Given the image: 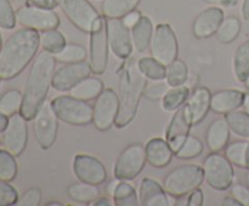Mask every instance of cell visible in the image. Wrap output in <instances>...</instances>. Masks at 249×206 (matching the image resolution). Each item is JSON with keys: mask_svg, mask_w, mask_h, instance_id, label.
<instances>
[{"mask_svg": "<svg viewBox=\"0 0 249 206\" xmlns=\"http://www.w3.org/2000/svg\"><path fill=\"white\" fill-rule=\"evenodd\" d=\"M40 46V33L36 29H18L7 38L0 51V79L11 80L31 63Z\"/></svg>", "mask_w": 249, "mask_h": 206, "instance_id": "1", "label": "cell"}, {"mask_svg": "<svg viewBox=\"0 0 249 206\" xmlns=\"http://www.w3.org/2000/svg\"><path fill=\"white\" fill-rule=\"evenodd\" d=\"M56 58L46 51H41L34 60L26 80L21 111L27 121L33 120L41 104L46 101L50 86H53Z\"/></svg>", "mask_w": 249, "mask_h": 206, "instance_id": "2", "label": "cell"}, {"mask_svg": "<svg viewBox=\"0 0 249 206\" xmlns=\"http://www.w3.org/2000/svg\"><path fill=\"white\" fill-rule=\"evenodd\" d=\"M146 81L138 61L130 57L124 60L119 70V111L114 123L118 128L128 126L136 116Z\"/></svg>", "mask_w": 249, "mask_h": 206, "instance_id": "3", "label": "cell"}, {"mask_svg": "<svg viewBox=\"0 0 249 206\" xmlns=\"http://www.w3.org/2000/svg\"><path fill=\"white\" fill-rule=\"evenodd\" d=\"M204 182L203 167L196 164H185L177 167L165 176L163 187L169 195L174 198L189 195L199 188Z\"/></svg>", "mask_w": 249, "mask_h": 206, "instance_id": "4", "label": "cell"}, {"mask_svg": "<svg viewBox=\"0 0 249 206\" xmlns=\"http://www.w3.org/2000/svg\"><path fill=\"white\" fill-rule=\"evenodd\" d=\"M204 182L211 188L223 191L230 188L233 184L235 170L232 162L226 155L219 152H212L203 162Z\"/></svg>", "mask_w": 249, "mask_h": 206, "instance_id": "5", "label": "cell"}, {"mask_svg": "<svg viewBox=\"0 0 249 206\" xmlns=\"http://www.w3.org/2000/svg\"><path fill=\"white\" fill-rule=\"evenodd\" d=\"M58 120L75 126L92 123V106L73 96H57L51 101Z\"/></svg>", "mask_w": 249, "mask_h": 206, "instance_id": "6", "label": "cell"}, {"mask_svg": "<svg viewBox=\"0 0 249 206\" xmlns=\"http://www.w3.org/2000/svg\"><path fill=\"white\" fill-rule=\"evenodd\" d=\"M89 63L92 74L101 75L106 72L108 64V35H107V18L100 16L90 31Z\"/></svg>", "mask_w": 249, "mask_h": 206, "instance_id": "7", "label": "cell"}, {"mask_svg": "<svg viewBox=\"0 0 249 206\" xmlns=\"http://www.w3.org/2000/svg\"><path fill=\"white\" fill-rule=\"evenodd\" d=\"M145 147L141 143H134L122 150L113 166V174L121 181H130L138 177L145 167Z\"/></svg>", "mask_w": 249, "mask_h": 206, "instance_id": "8", "label": "cell"}, {"mask_svg": "<svg viewBox=\"0 0 249 206\" xmlns=\"http://www.w3.org/2000/svg\"><path fill=\"white\" fill-rule=\"evenodd\" d=\"M34 136L39 147L50 149L56 142L58 132V118L53 108L51 101H45L33 119Z\"/></svg>", "mask_w": 249, "mask_h": 206, "instance_id": "9", "label": "cell"}, {"mask_svg": "<svg viewBox=\"0 0 249 206\" xmlns=\"http://www.w3.org/2000/svg\"><path fill=\"white\" fill-rule=\"evenodd\" d=\"M151 55L164 65L170 64L178 58L179 44L177 34L172 26L168 23H160L156 26L151 41Z\"/></svg>", "mask_w": 249, "mask_h": 206, "instance_id": "10", "label": "cell"}, {"mask_svg": "<svg viewBox=\"0 0 249 206\" xmlns=\"http://www.w3.org/2000/svg\"><path fill=\"white\" fill-rule=\"evenodd\" d=\"M119 111V97L113 89H104L92 106V124L99 131H107L114 125Z\"/></svg>", "mask_w": 249, "mask_h": 206, "instance_id": "11", "label": "cell"}, {"mask_svg": "<svg viewBox=\"0 0 249 206\" xmlns=\"http://www.w3.org/2000/svg\"><path fill=\"white\" fill-rule=\"evenodd\" d=\"M57 2L71 23L84 33H90L100 17L89 0H57Z\"/></svg>", "mask_w": 249, "mask_h": 206, "instance_id": "12", "label": "cell"}, {"mask_svg": "<svg viewBox=\"0 0 249 206\" xmlns=\"http://www.w3.org/2000/svg\"><path fill=\"white\" fill-rule=\"evenodd\" d=\"M16 21L26 28L36 29L38 32L56 29L60 24L58 15L53 10L39 9L27 5L17 10Z\"/></svg>", "mask_w": 249, "mask_h": 206, "instance_id": "13", "label": "cell"}, {"mask_svg": "<svg viewBox=\"0 0 249 206\" xmlns=\"http://www.w3.org/2000/svg\"><path fill=\"white\" fill-rule=\"evenodd\" d=\"M28 142V126L27 120L21 113L10 116L9 125L2 132L1 144L4 149L15 157H19L24 152Z\"/></svg>", "mask_w": 249, "mask_h": 206, "instance_id": "14", "label": "cell"}, {"mask_svg": "<svg viewBox=\"0 0 249 206\" xmlns=\"http://www.w3.org/2000/svg\"><path fill=\"white\" fill-rule=\"evenodd\" d=\"M107 35L112 53L121 60H126L133 53V39L130 28L122 18H107Z\"/></svg>", "mask_w": 249, "mask_h": 206, "instance_id": "15", "label": "cell"}, {"mask_svg": "<svg viewBox=\"0 0 249 206\" xmlns=\"http://www.w3.org/2000/svg\"><path fill=\"white\" fill-rule=\"evenodd\" d=\"M73 172L79 181L87 183L100 184L107 181V171L102 161L97 158L87 154H78L73 159Z\"/></svg>", "mask_w": 249, "mask_h": 206, "instance_id": "16", "label": "cell"}, {"mask_svg": "<svg viewBox=\"0 0 249 206\" xmlns=\"http://www.w3.org/2000/svg\"><path fill=\"white\" fill-rule=\"evenodd\" d=\"M90 63L82 62L65 63L62 67L57 68L53 73V87L57 91H70L78 82L91 74Z\"/></svg>", "mask_w": 249, "mask_h": 206, "instance_id": "17", "label": "cell"}, {"mask_svg": "<svg viewBox=\"0 0 249 206\" xmlns=\"http://www.w3.org/2000/svg\"><path fill=\"white\" fill-rule=\"evenodd\" d=\"M191 126V115H190L187 103H185L178 111H175L174 115H173L172 120L167 127V132H165V140L172 147L174 154L180 149V147L184 144L186 138L190 136Z\"/></svg>", "mask_w": 249, "mask_h": 206, "instance_id": "18", "label": "cell"}, {"mask_svg": "<svg viewBox=\"0 0 249 206\" xmlns=\"http://www.w3.org/2000/svg\"><path fill=\"white\" fill-rule=\"evenodd\" d=\"M225 18L224 11L218 6H212L199 12L192 24V33L197 39H207L215 35L221 22Z\"/></svg>", "mask_w": 249, "mask_h": 206, "instance_id": "19", "label": "cell"}, {"mask_svg": "<svg viewBox=\"0 0 249 206\" xmlns=\"http://www.w3.org/2000/svg\"><path fill=\"white\" fill-rule=\"evenodd\" d=\"M246 92L237 89H225L212 95L211 111L215 114L226 115L243 106Z\"/></svg>", "mask_w": 249, "mask_h": 206, "instance_id": "20", "label": "cell"}, {"mask_svg": "<svg viewBox=\"0 0 249 206\" xmlns=\"http://www.w3.org/2000/svg\"><path fill=\"white\" fill-rule=\"evenodd\" d=\"M139 204L142 206H168L169 199L164 187L156 179L146 177L139 186Z\"/></svg>", "mask_w": 249, "mask_h": 206, "instance_id": "21", "label": "cell"}, {"mask_svg": "<svg viewBox=\"0 0 249 206\" xmlns=\"http://www.w3.org/2000/svg\"><path fill=\"white\" fill-rule=\"evenodd\" d=\"M145 152L148 164L157 169H163V167L168 166L175 155L167 140H163L160 137L151 138L146 143Z\"/></svg>", "mask_w": 249, "mask_h": 206, "instance_id": "22", "label": "cell"}, {"mask_svg": "<svg viewBox=\"0 0 249 206\" xmlns=\"http://www.w3.org/2000/svg\"><path fill=\"white\" fill-rule=\"evenodd\" d=\"M211 99L212 92L208 87L198 86L191 92L187 101V107L191 115L192 125H197L203 121L211 111Z\"/></svg>", "mask_w": 249, "mask_h": 206, "instance_id": "23", "label": "cell"}, {"mask_svg": "<svg viewBox=\"0 0 249 206\" xmlns=\"http://www.w3.org/2000/svg\"><path fill=\"white\" fill-rule=\"evenodd\" d=\"M230 127L224 118H218L209 125L206 133V143L211 152H221L228 147L230 141Z\"/></svg>", "mask_w": 249, "mask_h": 206, "instance_id": "24", "label": "cell"}, {"mask_svg": "<svg viewBox=\"0 0 249 206\" xmlns=\"http://www.w3.org/2000/svg\"><path fill=\"white\" fill-rule=\"evenodd\" d=\"M131 31V39H133V45L138 52H145L151 45L152 41L153 32V23L147 16H141L138 23L130 29Z\"/></svg>", "mask_w": 249, "mask_h": 206, "instance_id": "25", "label": "cell"}, {"mask_svg": "<svg viewBox=\"0 0 249 206\" xmlns=\"http://www.w3.org/2000/svg\"><path fill=\"white\" fill-rule=\"evenodd\" d=\"M66 193L72 200L83 205L92 204L100 198V189L97 188V186L82 181L70 184Z\"/></svg>", "mask_w": 249, "mask_h": 206, "instance_id": "26", "label": "cell"}, {"mask_svg": "<svg viewBox=\"0 0 249 206\" xmlns=\"http://www.w3.org/2000/svg\"><path fill=\"white\" fill-rule=\"evenodd\" d=\"M102 91H104V82L96 77H88L72 87L70 90V95L83 101H91L96 99Z\"/></svg>", "mask_w": 249, "mask_h": 206, "instance_id": "27", "label": "cell"}, {"mask_svg": "<svg viewBox=\"0 0 249 206\" xmlns=\"http://www.w3.org/2000/svg\"><path fill=\"white\" fill-rule=\"evenodd\" d=\"M190 95H191V89L185 84L170 87L162 98V108L168 111H178L180 107L187 103Z\"/></svg>", "mask_w": 249, "mask_h": 206, "instance_id": "28", "label": "cell"}, {"mask_svg": "<svg viewBox=\"0 0 249 206\" xmlns=\"http://www.w3.org/2000/svg\"><path fill=\"white\" fill-rule=\"evenodd\" d=\"M141 0H104L102 15L106 18H123L126 14L135 10Z\"/></svg>", "mask_w": 249, "mask_h": 206, "instance_id": "29", "label": "cell"}, {"mask_svg": "<svg viewBox=\"0 0 249 206\" xmlns=\"http://www.w3.org/2000/svg\"><path fill=\"white\" fill-rule=\"evenodd\" d=\"M232 63L236 79L245 82L249 75V40L237 46L233 53Z\"/></svg>", "mask_w": 249, "mask_h": 206, "instance_id": "30", "label": "cell"}, {"mask_svg": "<svg viewBox=\"0 0 249 206\" xmlns=\"http://www.w3.org/2000/svg\"><path fill=\"white\" fill-rule=\"evenodd\" d=\"M225 155L232 165L249 170V141H237L229 144L225 148Z\"/></svg>", "mask_w": 249, "mask_h": 206, "instance_id": "31", "label": "cell"}, {"mask_svg": "<svg viewBox=\"0 0 249 206\" xmlns=\"http://www.w3.org/2000/svg\"><path fill=\"white\" fill-rule=\"evenodd\" d=\"M117 206H136L139 204V195L135 188L126 181H121L117 183L116 189L111 196Z\"/></svg>", "mask_w": 249, "mask_h": 206, "instance_id": "32", "label": "cell"}, {"mask_svg": "<svg viewBox=\"0 0 249 206\" xmlns=\"http://www.w3.org/2000/svg\"><path fill=\"white\" fill-rule=\"evenodd\" d=\"M241 33V22L237 17H226L221 22L215 33V38L221 44H231L238 38Z\"/></svg>", "mask_w": 249, "mask_h": 206, "instance_id": "33", "label": "cell"}, {"mask_svg": "<svg viewBox=\"0 0 249 206\" xmlns=\"http://www.w3.org/2000/svg\"><path fill=\"white\" fill-rule=\"evenodd\" d=\"M225 116L230 130L241 138H249V114L246 111H230Z\"/></svg>", "mask_w": 249, "mask_h": 206, "instance_id": "34", "label": "cell"}, {"mask_svg": "<svg viewBox=\"0 0 249 206\" xmlns=\"http://www.w3.org/2000/svg\"><path fill=\"white\" fill-rule=\"evenodd\" d=\"M139 69L147 80H164L167 78V65L156 58L142 57L138 61Z\"/></svg>", "mask_w": 249, "mask_h": 206, "instance_id": "35", "label": "cell"}, {"mask_svg": "<svg viewBox=\"0 0 249 206\" xmlns=\"http://www.w3.org/2000/svg\"><path fill=\"white\" fill-rule=\"evenodd\" d=\"M66 38L60 31L49 29V31L40 32V46L43 51L56 55L66 46Z\"/></svg>", "mask_w": 249, "mask_h": 206, "instance_id": "36", "label": "cell"}, {"mask_svg": "<svg viewBox=\"0 0 249 206\" xmlns=\"http://www.w3.org/2000/svg\"><path fill=\"white\" fill-rule=\"evenodd\" d=\"M23 94L18 90H9L0 97V113L6 116H12L21 111Z\"/></svg>", "mask_w": 249, "mask_h": 206, "instance_id": "37", "label": "cell"}, {"mask_svg": "<svg viewBox=\"0 0 249 206\" xmlns=\"http://www.w3.org/2000/svg\"><path fill=\"white\" fill-rule=\"evenodd\" d=\"M189 68L184 61L177 58L170 64L167 65V78L165 80L170 86H180L184 85L189 79Z\"/></svg>", "mask_w": 249, "mask_h": 206, "instance_id": "38", "label": "cell"}, {"mask_svg": "<svg viewBox=\"0 0 249 206\" xmlns=\"http://www.w3.org/2000/svg\"><path fill=\"white\" fill-rule=\"evenodd\" d=\"M55 56L56 61L60 63H74L87 60V48L79 44H66L65 48Z\"/></svg>", "mask_w": 249, "mask_h": 206, "instance_id": "39", "label": "cell"}, {"mask_svg": "<svg viewBox=\"0 0 249 206\" xmlns=\"http://www.w3.org/2000/svg\"><path fill=\"white\" fill-rule=\"evenodd\" d=\"M204 144L198 137L190 135L186 138L184 144L180 147V149L175 153V157L182 160H190L194 158L199 157L203 153Z\"/></svg>", "mask_w": 249, "mask_h": 206, "instance_id": "40", "label": "cell"}, {"mask_svg": "<svg viewBox=\"0 0 249 206\" xmlns=\"http://www.w3.org/2000/svg\"><path fill=\"white\" fill-rule=\"evenodd\" d=\"M15 155L6 149H0V179L5 182L14 181L17 174V162Z\"/></svg>", "mask_w": 249, "mask_h": 206, "instance_id": "41", "label": "cell"}, {"mask_svg": "<svg viewBox=\"0 0 249 206\" xmlns=\"http://www.w3.org/2000/svg\"><path fill=\"white\" fill-rule=\"evenodd\" d=\"M170 87L172 86L168 84V81L165 79L147 80L145 85V89H143V96L146 98L151 99V101H160V99H162L165 96V94H167Z\"/></svg>", "mask_w": 249, "mask_h": 206, "instance_id": "42", "label": "cell"}, {"mask_svg": "<svg viewBox=\"0 0 249 206\" xmlns=\"http://www.w3.org/2000/svg\"><path fill=\"white\" fill-rule=\"evenodd\" d=\"M16 12L10 0H0V27L12 29L16 26Z\"/></svg>", "mask_w": 249, "mask_h": 206, "instance_id": "43", "label": "cell"}, {"mask_svg": "<svg viewBox=\"0 0 249 206\" xmlns=\"http://www.w3.org/2000/svg\"><path fill=\"white\" fill-rule=\"evenodd\" d=\"M18 200V194L10 182H5L0 179V206L16 205Z\"/></svg>", "mask_w": 249, "mask_h": 206, "instance_id": "44", "label": "cell"}, {"mask_svg": "<svg viewBox=\"0 0 249 206\" xmlns=\"http://www.w3.org/2000/svg\"><path fill=\"white\" fill-rule=\"evenodd\" d=\"M41 203V190L38 187L28 189L21 198H18L16 205L18 206H39Z\"/></svg>", "mask_w": 249, "mask_h": 206, "instance_id": "45", "label": "cell"}, {"mask_svg": "<svg viewBox=\"0 0 249 206\" xmlns=\"http://www.w3.org/2000/svg\"><path fill=\"white\" fill-rule=\"evenodd\" d=\"M231 195L241 204V206H249V186L236 183L230 187Z\"/></svg>", "mask_w": 249, "mask_h": 206, "instance_id": "46", "label": "cell"}, {"mask_svg": "<svg viewBox=\"0 0 249 206\" xmlns=\"http://www.w3.org/2000/svg\"><path fill=\"white\" fill-rule=\"evenodd\" d=\"M27 6L39 7L45 10H55L58 6L57 0H26Z\"/></svg>", "mask_w": 249, "mask_h": 206, "instance_id": "47", "label": "cell"}, {"mask_svg": "<svg viewBox=\"0 0 249 206\" xmlns=\"http://www.w3.org/2000/svg\"><path fill=\"white\" fill-rule=\"evenodd\" d=\"M204 204V194L199 188L195 189L189 194L187 206H202Z\"/></svg>", "mask_w": 249, "mask_h": 206, "instance_id": "48", "label": "cell"}, {"mask_svg": "<svg viewBox=\"0 0 249 206\" xmlns=\"http://www.w3.org/2000/svg\"><path fill=\"white\" fill-rule=\"evenodd\" d=\"M141 16H142V15H141V12L139 11V10L135 9V10H133V11L129 12V14H126L122 19H123L124 24H125L128 28L131 29L136 23H138L139 19L141 18Z\"/></svg>", "mask_w": 249, "mask_h": 206, "instance_id": "49", "label": "cell"}, {"mask_svg": "<svg viewBox=\"0 0 249 206\" xmlns=\"http://www.w3.org/2000/svg\"><path fill=\"white\" fill-rule=\"evenodd\" d=\"M203 1L207 2V4L213 5V6L231 7V6H235V5L238 2V0H203Z\"/></svg>", "mask_w": 249, "mask_h": 206, "instance_id": "50", "label": "cell"}, {"mask_svg": "<svg viewBox=\"0 0 249 206\" xmlns=\"http://www.w3.org/2000/svg\"><path fill=\"white\" fill-rule=\"evenodd\" d=\"M113 199L108 198V196H105V198H99L91 204V205H96V206H112L114 205V201H112Z\"/></svg>", "mask_w": 249, "mask_h": 206, "instance_id": "51", "label": "cell"}, {"mask_svg": "<svg viewBox=\"0 0 249 206\" xmlns=\"http://www.w3.org/2000/svg\"><path fill=\"white\" fill-rule=\"evenodd\" d=\"M221 205L223 206H241V204L238 203V201L236 200L232 195H229V196H225V198L223 199V201H221Z\"/></svg>", "mask_w": 249, "mask_h": 206, "instance_id": "52", "label": "cell"}, {"mask_svg": "<svg viewBox=\"0 0 249 206\" xmlns=\"http://www.w3.org/2000/svg\"><path fill=\"white\" fill-rule=\"evenodd\" d=\"M9 116L4 115L2 113H0V133H2L5 131V128L9 125Z\"/></svg>", "mask_w": 249, "mask_h": 206, "instance_id": "53", "label": "cell"}, {"mask_svg": "<svg viewBox=\"0 0 249 206\" xmlns=\"http://www.w3.org/2000/svg\"><path fill=\"white\" fill-rule=\"evenodd\" d=\"M241 12H242V17L245 18V21H249V0H243Z\"/></svg>", "mask_w": 249, "mask_h": 206, "instance_id": "54", "label": "cell"}, {"mask_svg": "<svg viewBox=\"0 0 249 206\" xmlns=\"http://www.w3.org/2000/svg\"><path fill=\"white\" fill-rule=\"evenodd\" d=\"M118 182H119V179L114 177L113 181H111L108 184H107L106 190H107V193H108L109 196H112V194H113V191H114V189H116V186H117V183H118Z\"/></svg>", "mask_w": 249, "mask_h": 206, "instance_id": "55", "label": "cell"}, {"mask_svg": "<svg viewBox=\"0 0 249 206\" xmlns=\"http://www.w3.org/2000/svg\"><path fill=\"white\" fill-rule=\"evenodd\" d=\"M242 107L245 108V111L249 114V92H246L245 101H243V106Z\"/></svg>", "mask_w": 249, "mask_h": 206, "instance_id": "56", "label": "cell"}, {"mask_svg": "<svg viewBox=\"0 0 249 206\" xmlns=\"http://www.w3.org/2000/svg\"><path fill=\"white\" fill-rule=\"evenodd\" d=\"M46 205L48 206H62V204L58 203V201H49Z\"/></svg>", "mask_w": 249, "mask_h": 206, "instance_id": "57", "label": "cell"}, {"mask_svg": "<svg viewBox=\"0 0 249 206\" xmlns=\"http://www.w3.org/2000/svg\"><path fill=\"white\" fill-rule=\"evenodd\" d=\"M245 85H246V86H247L248 89H249V75H248V78H247V79H246V81H245Z\"/></svg>", "mask_w": 249, "mask_h": 206, "instance_id": "58", "label": "cell"}, {"mask_svg": "<svg viewBox=\"0 0 249 206\" xmlns=\"http://www.w3.org/2000/svg\"><path fill=\"white\" fill-rule=\"evenodd\" d=\"M2 48V38H1V33H0V51H1Z\"/></svg>", "mask_w": 249, "mask_h": 206, "instance_id": "59", "label": "cell"}, {"mask_svg": "<svg viewBox=\"0 0 249 206\" xmlns=\"http://www.w3.org/2000/svg\"><path fill=\"white\" fill-rule=\"evenodd\" d=\"M246 179H247V183H248V186H249V170H248L247 174H246Z\"/></svg>", "mask_w": 249, "mask_h": 206, "instance_id": "60", "label": "cell"}, {"mask_svg": "<svg viewBox=\"0 0 249 206\" xmlns=\"http://www.w3.org/2000/svg\"><path fill=\"white\" fill-rule=\"evenodd\" d=\"M0 81H1V79H0Z\"/></svg>", "mask_w": 249, "mask_h": 206, "instance_id": "61", "label": "cell"}]
</instances>
